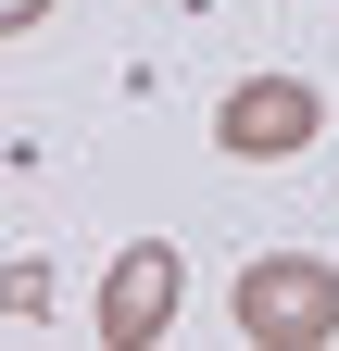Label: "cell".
<instances>
[{
    "label": "cell",
    "mask_w": 339,
    "mask_h": 351,
    "mask_svg": "<svg viewBox=\"0 0 339 351\" xmlns=\"http://www.w3.org/2000/svg\"><path fill=\"white\" fill-rule=\"evenodd\" d=\"M239 339H251V351H314V339H339V263L264 251V263L239 276Z\"/></svg>",
    "instance_id": "obj_1"
},
{
    "label": "cell",
    "mask_w": 339,
    "mask_h": 351,
    "mask_svg": "<svg viewBox=\"0 0 339 351\" xmlns=\"http://www.w3.org/2000/svg\"><path fill=\"white\" fill-rule=\"evenodd\" d=\"M314 125H327V101L302 75H239L214 101V151L226 163H289V151H314Z\"/></svg>",
    "instance_id": "obj_2"
},
{
    "label": "cell",
    "mask_w": 339,
    "mask_h": 351,
    "mask_svg": "<svg viewBox=\"0 0 339 351\" xmlns=\"http://www.w3.org/2000/svg\"><path fill=\"white\" fill-rule=\"evenodd\" d=\"M176 289H189L176 239H126L113 276H101V351H151L163 326H176Z\"/></svg>",
    "instance_id": "obj_3"
},
{
    "label": "cell",
    "mask_w": 339,
    "mask_h": 351,
    "mask_svg": "<svg viewBox=\"0 0 339 351\" xmlns=\"http://www.w3.org/2000/svg\"><path fill=\"white\" fill-rule=\"evenodd\" d=\"M38 13H51V0H0V25H13V38H25V25H38Z\"/></svg>",
    "instance_id": "obj_4"
}]
</instances>
